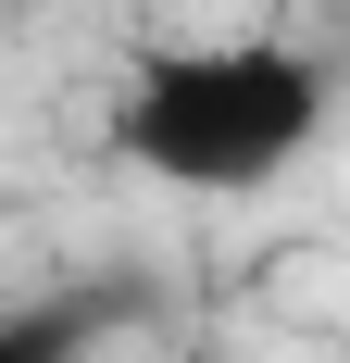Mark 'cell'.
Instances as JSON below:
<instances>
[{
  "instance_id": "1",
  "label": "cell",
  "mask_w": 350,
  "mask_h": 363,
  "mask_svg": "<svg viewBox=\"0 0 350 363\" xmlns=\"http://www.w3.org/2000/svg\"><path fill=\"white\" fill-rule=\"evenodd\" d=\"M325 138V63L288 50V38H201V50H163L138 63L125 113H113V150L163 188H276L300 150Z\"/></svg>"
},
{
  "instance_id": "2",
  "label": "cell",
  "mask_w": 350,
  "mask_h": 363,
  "mask_svg": "<svg viewBox=\"0 0 350 363\" xmlns=\"http://www.w3.org/2000/svg\"><path fill=\"white\" fill-rule=\"evenodd\" d=\"M101 313H113V301H88V289L26 301V313H0V363H88V351H101Z\"/></svg>"
}]
</instances>
